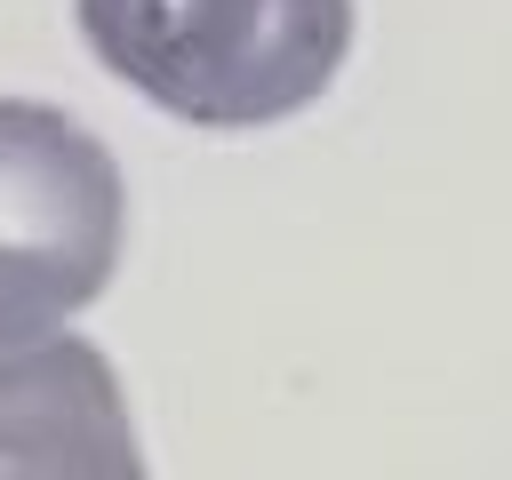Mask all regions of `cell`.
Instances as JSON below:
<instances>
[{"label":"cell","mask_w":512,"mask_h":480,"mask_svg":"<svg viewBox=\"0 0 512 480\" xmlns=\"http://www.w3.org/2000/svg\"><path fill=\"white\" fill-rule=\"evenodd\" d=\"M88 56L184 128H272L352 56V0H72Z\"/></svg>","instance_id":"1"},{"label":"cell","mask_w":512,"mask_h":480,"mask_svg":"<svg viewBox=\"0 0 512 480\" xmlns=\"http://www.w3.org/2000/svg\"><path fill=\"white\" fill-rule=\"evenodd\" d=\"M128 240V184L96 128L0 96V344L80 320Z\"/></svg>","instance_id":"2"},{"label":"cell","mask_w":512,"mask_h":480,"mask_svg":"<svg viewBox=\"0 0 512 480\" xmlns=\"http://www.w3.org/2000/svg\"><path fill=\"white\" fill-rule=\"evenodd\" d=\"M136 424L88 336L0 344V480H136Z\"/></svg>","instance_id":"3"}]
</instances>
